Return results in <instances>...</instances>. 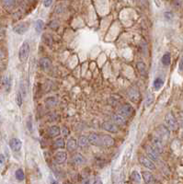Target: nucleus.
Returning <instances> with one entry per match:
<instances>
[{"label":"nucleus","mask_w":183,"mask_h":184,"mask_svg":"<svg viewBox=\"0 0 183 184\" xmlns=\"http://www.w3.org/2000/svg\"><path fill=\"white\" fill-rule=\"evenodd\" d=\"M156 136H158L163 142L167 141L170 136L169 131L168 127L165 126V125H159V126L156 129Z\"/></svg>","instance_id":"f257e3e1"},{"label":"nucleus","mask_w":183,"mask_h":184,"mask_svg":"<svg viewBox=\"0 0 183 184\" xmlns=\"http://www.w3.org/2000/svg\"><path fill=\"white\" fill-rule=\"evenodd\" d=\"M165 122L167 124V127L171 129V130H177L178 129V122L176 118L174 117V115L171 112H169L165 117Z\"/></svg>","instance_id":"f03ea898"},{"label":"nucleus","mask_w":183,"mask_h":184,"mask_svg":"<svg viewBox=\"0 0 183 184\" xmlns=\"http://www.w3.org/2000/svg\"><path fill=\"white\" fill-rule=\"evenodd\" d=\"M29 54H30V45L28 43H25L21 45L20 52H19V58L20 62H25L27 60V58L29 57Z\"/></svg>","instance_id":"7ed1b4c3"},{"label":"nucleus","mask_w":183,"mask_h":184,"mask_svg":"<svg viewBox=\"0 0 183 184\" xmlns=\"http://www.w3.org/2000/svg\"><path fill=\"white\" fill-rule=\"evenodd\" d=\"M152 147L156 150L157 153H162L164 149V142L158 137V136H154L152 138Z\"/></svg>","instance_id":"20e7f679"},{"label":"nucleus","mask_w":183,"mask_h":184,"mask_svg":"<svg viewBox=\"0 0 183 184\" xmlns=\"http://www.w3.org/2000/svg\"><path fill=\"white\" fill-rule=\"evenodd\" d=\"M29 27H30L29 23L20 22L19 24H17L16 26L13 28V30L16 33H18V34H24V33L29 30Z\"/></svg>","instance_id":"39448f33"},{"label":"nucleus","mask_w":183,"mask_h":184,"mask_svg":"<svg viewBox=\"0 0 183 184\" xmlns=\"http://www.w3.org/2000/svg\"><path fill=\"white\" fill-rule=\"evenodd\" d=\"M88 143H90L91 145H93V146H102L101 137L99 136L98 135H97V133H90L89 136L88 137Z\"/></svg>","instance_id":"423d86ee"},{"label":"nucleus","mask_w":183,"mask_h":184,"mask_svg":"<svg viewBox=\"0 0 183 184\" xmlns=\"http://www.w3.org/2000/svg\"><path fill=\"white\" fill-rule=\"evenodd\" d=\"M9 146L11 150H13L15 152H18L22 147V142L18 138H12L9 141Z\"/></svg>","instance_id":"0eeeda50"},{"label":"nucleus","mask_w":183,"mask_h":184,"mask_svg":"<svg viewBox=\"0 0 183 184\" xmlns=\"http://www.w3.org/2000/svg\"><path fill=\"white\" fill-rule=\"evenodd\" d=\"M132 112V107L129 104V103H126V104H123L120 109H119V114L122 117H125V116H129Z\"/></svg>","instance_id":"6e6552de"},{"label":"nucleus","mask_w":183,"mask_h":184,"mask_svg":"<svg viewBox=\"0 0 183 184\" xmlns=\"http://www.w3.org/2000/svg\"><path fill=\"white\" fill-rule=\"evenodd\" d=\"M146 153H147V156L149 157V159H150L152 162L153 161H157V160L159 159V155H158V153H157L152 146H148L147 147Z\"/></svg>","instance_id":"1a4fd4ad"},{"label":"nucleus","mask_w":183,"mask_h":184,"mask_svg":"<svg viewBox=\"0 0 183 184\" xmlns=\"http://www.w3.org/2000/svg\"><path fill=\"white\" fill-rule=\"evenodd\" d=\"M102 126H103L104 130H106L108 132H111V133H118V131H119L117 125H116L115 123H113V122H103Z\"/></svg>","instance_id":"9d476101"},{"label":"nucleus","mask_w":183,"mask_h":184,"mask_svg":"<svg viewBox=\"0 0 183 184\" xmlns=\"http://www.w3.org/2000/svg\"><path fill=\"white\" fill-rule=\"evenodd\" d=\"M140 162L143 166H145V168H147L149 170H156V166H155L154 162H152L150 159H148L147 157L141 156L140 157Z\"/></svg>","instance_id":"9b49d317"},{"label":"nucleus","mask_w":183,"mask_h":184,"mask_svg":"<svg viewBox=\"0 0 183 184\" xmlns=\"http://www.w3.org/2000/svg\"><path fill=\"white\" fill-rule=\"evenodd\" d=\"M101 142H102V145L105 146H112L114 145V139L111 136L107 135H104L101 136Z\"/></svg>","instance_id":"f8f14e48"},{"label":"nucleus","mask_w":183,"mask_h":184,"mask_svg":"<svg viewBox=\"0 0 183 184\" xmlns=\"http://www.w3.org/2000/svg\"><path fill=\"white\" fill-rule=\"evenodd\" d=\"M143 178L145 180V182L146 184H155V178L153 174L149 171H144L143 172Z\"/></svg>","instance_id":"ddd939ff"},{"label":"nucleus","mask_w":183,"mask_h":184,"mask_svg":"<svg viewBox=\"0 0 183 184\" xmlns=\"http://www.w3.org/2000/svg\"><path fill=\"white\" fill-rule=\"evenodd\" d=\"M129 98L132 100V101H137L140 98V93L137 88H132L129 90Z\"/></svg>","instance_id":"4468645a"},{"label":"nucleus","mask_w":183,"mask_h":184,"mask_svg":"<svg viewBox=\"0 0 183 184\" xmlns=\"http://www.w3.org/2000/svg\"><path fill=\"white\" fill-rule=\"evenodd\" d=\"M40 66H41V69H48L51 67V65H52V62L51 60L49 59V58H41V59L40 60Z\"/></svg>","instance_id":"2eb2a0df"},{"label":"nucleus","mask_w":183,"mask_h":184,"mask_svg":"<svg viewBox=\"0 0 183 184\" xmlns=\"http://www.w3.org/2000/svg\"><path fill=\"white\" fill-rule=\"evenodd\" d=\"M112 120L114 122L115 124H119V125H124L126 123L125 122V118L122 116H121L120 114H114L112 116Z\"/></svg>","instance_id":"dca6fc26"},{"label":"nucleus","mask_w":183,"mask_h":184,"mask_svg":"<svg viewBox=\"0 0 183 184\" xmlns=\"http://www.w3.org/2000/svg\"><path fill=\"white\" fill-rule=\"evenodd\" d=\"M66 158H67V156H66L65 152H58L55 155V160L58 164H62V163L65 162Z\"/></svg>","instance_id":"f3484780"},{"label":"nucleus","mask_w":183,"mask_h":184,"mask_svg":"<svg viewBox=\"0 0 183 184\" xmlns=\"http://www.w3.org/2000/svg\"><path fill=\"white\" fill-rule=\"evenodd\" d=\"M77 140L75 138H70L67 142V144H66V147H67V150L68 151H74L75 149L77 148Z\"/></svg>","instance_id":"a211bd4d"},{"label":"nucleus","mask_w":183,"mask_h":184,"mask_svg":"<svg viewBox=\"0 0 183 184\" xmlns=\"http://www.w3.org/2000/svg\"><path fill=\"white\" fill-rule=\"evenodd\" d=\"M48 133H49V135L52 136V137L57 136L60 133V128L58 126H52L51 128L49 129Z\"/></svg>","instance_id":"6ab92c4d"},{"label":"nucleus","mask_w":183,"mask_h":184,"mask_svg":"<svg viewBox=\"0 0 183 184\" xmlns=\"http://www.w3.org/2000/svg\"><path fill=\"white\" fill-rule=\"evenodd\" d=\"M45 104L48 108L54 107L57 104V99L54 97H51V98H49L45 100Z\"/></svg>","instance_id":"aec40b11"},{"label":"nucleus","mask_w":183,"mask_h":184,"mask_svg":"<svg viewBox=\"0 0 183 184\" xmlns=\"http://www.w3.org/2000/svg\"><path fill=\"white\" fill-rule=\"evenodd\" d=\"M74 162L76 164H78V165L83 164L85 162V158L81 154H77L76 156H74Z\"/></svg>","instance_id":"412c9836"},{"label":"nucleus","mask_w":183,"mask_h":184,"mask_svg":"<svg viewBox=\"0 0 183 184\" xmlns=\"http://www.w3.org/2000/svg\"><path fill=\"white\" fill-rule=\"evenodd\" d=\"M163 84H164V81H163V79L162 78H156L155 79V81H154V88L156 89V90H158L162 86H163Z\"/></svg>","instance_id":"4be33fe9"},{"label":"nucleus","mask_w":183,"mask_h":184,"mask_svg":"<svg viewBox=\"0 0 183 184\" xmlns=\"http://www.w3.org/2000/svg\"><path fill=\"white\" fill-rule=\"evenodd\" d=\"M78 145L82 147H85L88 145V139L86 136H80L78 139Z\"/></svg>","instance_id":"5701e85b"},{"label":"nucleus","mask_w":183,"mask_h":184,"mask_svg":"<svg viewBox=\"0 0 183 184\" xmlns=\"http://www.w3.org/2000/svg\"><path fill=\"white\" fill-rule=\"evenodd\" d=\"M15 176H16V179L18 180H20V181H21V180H23L25 179L24 172H23V170H22L21 169H19L18 170L16 171Z\"/></svg>","instance_id":"b1692460"},{"label":"nucleus","mask_w":183,"mask_h":184,"mask_svg":"<svg viewBox=\"0 0 183 184\" xmlns=\"http://www.w3.org/2000/svg\"><path fill=\"white\" fill-rule=\"evenodd\" d=\"M64 141L63 138H59V139H57L54 143V146L56 147V148H63L64 147Z\"/></svg>","instance_id":"393cba45"},{"label":"nucleus","mask_w":183,"mask_h":184,"mask_svg":"<svg viewBox=\"0 0 183 184\" xmlns=\"http://www.w3.org/2000/svg\"><path fill=\"white\" fill-rule=\"evenodd\" d=\"M162 63L164 65H169L170 64V54L169 53L165 54L162 57Z\"/></svg>","instance_id":"a878e982"},{"label":"nucleus","mask_w":183,"mask_h":184,"mask_svg":"<svg viewBox=\"0 0 183 184\" xmlns=\"http://www.w3.org/2000/svg\"><path fill=\"white\" fill-rule=\"evenodd\" d=\"M132 180H134L135 182H136V183H140V181H141V176H140V174L137 171H132Z\"/></svg>","instance_id":"bb28decb"},{"label":"nucleus","mask_w":183,"mask_h":184,"mask_svg":"<svg viewBox=\"0 0 183 184\" xmlns=\"http://www.w3.org/2000/svg\"><path fill=\"white\" fill-rule=\"evenodd\" d=\"M137 68H138V70L141 74L145 75V63H143V62L137 63Z\"/></svg>","instance_id":"cd10ccee"},{"label":"nucleus","mask_w":183,"mask_h":184,"mask_svg":"<svg viewBox=\"0 0 183 184\" xmlns=\"http://www.w3.org/2000/svg\"><path fill=\"white\" fill-rule=\"evenodd\" d=\"M43 21L41 20H38L35 22V29H36L37 32H40L41 30V29H43Z\"/></svg>","instance_id":"c85d7f7f"},{"label":"nucleus","mask_w":183,"mask_h":184,"mask_svg":"<svg viewBox=\"0 0 183 184\" xmlns=\"http://www.w3.org/2000/svg\"><path fill=\"white\" fill-rule=\"evenodd\" d=\"M16 101H17V104H18L20 107L22 105V96H21V93H20V92H18V93H17Z\"/></svg>","instance_id":"c756f323"},{"label":"nucleus","mask_w":183,"mask_h":184,"mask_svg":"<svg viewBox=\"0 0 183 184\" xmlns=\"http://www.w3.org/2000/svg\"><path fill=\"white\" fill-rule=\"evenodd\" d=\"M16 2L15 1H4L3 5L5 6L6 8H9V7H13L15 6Z\"/></svg>","instance_id":"7c9ffc66"},{"label":"nucleus","mask_w":183,"mask_h":184,"mask_svg":"<svg viewBox=\"0 0 183 184\" xmlns=\"http://www.w3.org/2000/svg\"><path fill=\"white\" fill-rule=\"evenodd\" d=\"M153 101V95H148L146 99V106H149Z\"/></svg>","instance_id":"2f4dec72"},{"label":"nucleus","mask_w":183,"mask_h":184,"mask_svg":"<svg viewBox=\"0 0 183 184\" xmlns=\"http://www.w3.org/2000/svg\"><path fill=\"white\" fill-rule=\"evenodd\" d=\"M5 161H6V159H5V156H4V155L0 154V168H2V167L4 166Z\"/></svg>","instance_id":"473e14b6"},{"label":"nucleus","mask_w":183,"mask_h":184,"mask_svg":"<svg viewBox=\"0 0 183 184\" xmlns=\"http://www.w3.org/2000/svg\"><path fill=\"white\" fill-rule=\"evenodd\" d=\"M165 18L167 19L168 20H170L173 18V15H172L171 12H166L165 13Z\"/></svg>","instance_id":"72a5a7b5"},{"label":"nucleus","mask_w":183,"mask_h":184,"mask_svg":"<svg viewBox=\"0 0 183 184\" xmlns=\"http://www.w3.org/2000/svg\"><path fill=\"white\" fill-rule=\"evenodd\" d=\"M52 3H53L52 0H49V1H44V2H43V4H44V6H45V7H49V6H51V5H52Z\"/></svg>","instance_id":"f704fd0d"},{"label":"nucleus","mask_w":183,"mask_h":184,"mask_svg":"<svg viewBox=\"0 0 183 184\" xmlns=\"http://www.w3.org/2000/svg\"><path fill=\"white\" fill-rule=\"evenodd\" d=\"M179 71L183 73V59L179 63Z\"/></svg>","instance_id":"c9c22d12"},{"label":"nucleus","mask_w":183,"mask_h":184,"mask_svg":"<svg viewBox=\"0 0 183 184\" xmlns=\"http://www.w3.org/2000/svg\"><path fill=\"white\" fill-rule=\"evenodd\" d=\"M4 58H5V54L2 51H0V61L3 60Z\"/></svg>","instance_id":"e433bc0d"},{"label":"nucleus","mask_w":183,"mask_h":184,"mask_svg":"<svg viewBox=\"0 0 183 184\" xmlns=\"http://www.w3.org/2000/svg\"><path fill=\"white\" fill-rule=\"evenodd\" d=\"M94 184H103V183H102V181L99 180V179H96L95 181H94Z\"/></svg>","instance_id":"4c0bfd02"},{"label":"nucleus","mask_w":183,"mask_h":184,"mask_svg":"<svg viewBox=\"0 0 183 184\" xmlns=\"http://www.w3.org/2000/svg\"><path fill=\"white\" fill-rule=\"evenodd\" d=\"M83 184H90V181L88 180H85L84 182H83Z\"/></svg>","instance_id":"58836bf2"},{"label":"nucleus","mask_w":183,"mask_h":184,"mask_svg":"<svg viewBox=\"0 0 183 184\" xmlns=\"http://www.w3.org/2000/svg\"><path fill=\"white\" fill-rule=\"evenodd\" d=\"M181 137H182V139H183V133H181Z\"/></svg>","instance_id":"ea45409f"},{"label":"nucleus","mask_w":183,"mask_h":184,"mask_svg":"<svg viewBox=\"0 0 183 184\" xmlns=\"http://www.w3.org/2000/svg\"><path fill=\"white\" fill-rule=\"evenodd\" d=\"M53 184H58V183H56V182H54Z\"/></svg>","instance_id":"a19ab883"}]
</instances>
